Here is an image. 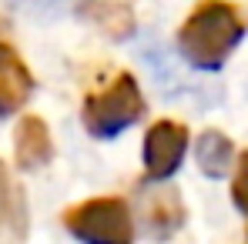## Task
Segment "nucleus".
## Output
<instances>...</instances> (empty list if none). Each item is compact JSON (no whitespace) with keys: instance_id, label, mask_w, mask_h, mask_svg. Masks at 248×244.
Returning <instances> with one entry per match:
<instances>
[{"instance_id":"obj_12","label":"nucleus","mask_w":248,"mask_h":244,"mask_svg":"<svg viewBox=\"0 0 248 244\" xmlns=\"http://www.w3.org/2000/svg\"><path fill=\"white\" fill-rule=\"evenodd\" d=\"M31 3H50V0H31Z\"/></svg>"},{"instance_id":"obj_11","label":"nucleus","mask_w":248,"mask_h":244,"mask_svg":"<svg viewBox=\"0 0 248 244\" xmlns=\"http://www.w3.org/2000/svg\"><path fill=\"white\" fill-rule=\"evenodd\" d=\"M7 214V177H3V167H0V217Z\"/></svg>"},{"instance_id":"obj_5","label":"nucleus","mask_w":248,"mask_h":244,"mask_svg":"<svg viewBox=\"0 0 248 244\" xmlns=\"http://www.w3.org/2000/svg\"><path fill=\"white\" fill-rule=\"evenodd\" d=\"M138 217L151 241H168L185 224V204L171 187H141L138 191Z\"/></svg>"},{"instance_id":"obj_2","label":"nucleus","mask_w":248,"mask_h":244,"mask_svg":"<svg viewBox=\"0 0 248 244\" xmlns=\"http://www.w3.org/2000/svg\"><path fill=\"white\" fill-rule=\"evenodd\" d=\"M81 117L91 137H97V141L118 137L121 130H127L131 124L144 117V97H141L138 81L131 74H118L104 90L84 97Z\"/></svg>"},{"instance_id":"obj_7","label":"nucleus","mask_w":248,"mask_h":244,"mask_svg":"<svg viewBox=\"0 0 248 244\" xmlns=\"http://www.w3.org/2000/svg\"><path fill=\"white\" fill-rule=\"evenodd\" d=\"M14 158L17 167L24 171H37L54 158V141H50V130L37 114H27L17 124V134H14Z\"/></svg>"},{"instance_id":"obj_9","label":"nucleus","mask_w":248,"mask_h":244,"mask_svg":"<svg viewBox=\"0 0 248 244\" xmlns=\"http://www.w3.org/2000/svg\"><path fill=\"white\" fill-rule=\"evenodd\" d=\"M195 161L208 177H221V174H228V167L235 161V147L221 130H205L195 141Z\"/></svg>"},{"instance_id":"obj_10","label":"nucleus","mask_w":248,"mask_h":244,"mask_svg":"<svg viewBox=\"0 0 248 244\" xmlns=\"http://www.w3.org/2000/svg\"><path fill=\"white\" fill-rule=\"evenodd\" d=\"M232 201L242 214H248V151L238 158V171H235V181H232Z\"/></svg>"},{"instance_id":"obj_4","label":"nucleus","mask_w":248,"mask_h":244,"mask_svg":"<svg viewBox=\"0 0 248 244\" xmlns=\"http://www.w3.org/2000/svg\"><path fill=\"white\" fill-rule=\"evenodd\" d=\"M188 151V127L178 121H158L144 134V174L148 181L171 177Z\"/></svg>"},{"instance_id":"obj_1","label":"nucleus","mask_w":248,"mask_h":244,"mask_svg":"<svg viewBox=\"0 0 248 244\" xmlns=\"http://www.w3.org/2000/svg\"><path fill=\"white\" fill-rule=\"evenodd\" d=\"M248 24L228 0H205L178 30L181 57L198 71H218L228 54L242 43Z\"/></svg>"},{"instance_id":"obj_8","label":"nucleus","mask_w":248,"mask_h":244,"mask_svg":"<svg viewBox=\"0 0 248 244\" xmlns=\"http://www.w3.org/2000/svg\"><path fill=\"white\" fill-rule=\"evenodd\" d=\"M81 17H87L104 37L124 41L127 34H134V14L127 3H111V0H87L81 10Z\"/></svg>"},{"instance_id":"obj_3","label":"nucleus","mask_w":248,"mask_h":244,"mask_svg":"<svg viewBox=\"0 0 248 244\" xmlns=\"http://www.w3.org/2000/svg\"><path fill=\"white\" fill-rule=\"evenodd\" d=\"M64 228L84 244H134V217L121 198H91L64 214Z\"/></svg>"},{"instance_id":"obj_6","label":"nucleus","mask_w":248,"mask_h":244,"mask_svg":"<svg viewBox=\"0 0 248 244\" xmlns=\"http://www.w3.org/2000/svg\"><path fill=\"white\" fill-rule=\"evenodd\" d=\"M34 90V77L10 43H0V117L20 111Z\"/></svg>"}]
</instances>
